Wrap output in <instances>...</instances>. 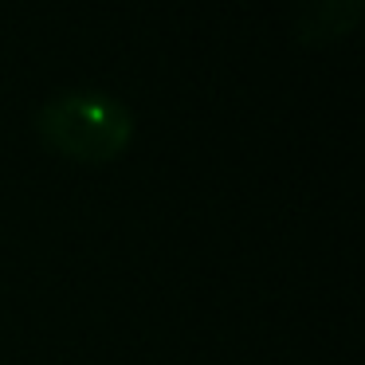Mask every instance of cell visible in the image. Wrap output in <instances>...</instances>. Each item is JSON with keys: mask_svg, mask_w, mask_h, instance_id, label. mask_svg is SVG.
Segmentation results:
<instances>
[{"mask_svg": "<svg viewBox=\"0 0 365 365\" xmlns=\"http://www.w3.org/2000/svg\"><path fill=\"white\" fill-rule=\"evenodd\" d=\"M40 138L71 161H110L130 145L134 114L106 91H63L36 118Z\"/></svg>", "mask_w": 365, "mask_h": 365, "instance_id": "1", "label": "cell"}]
</instances>
